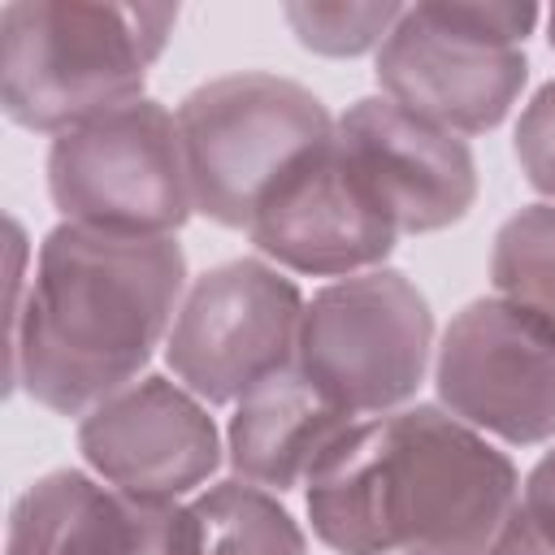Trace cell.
Returning <instances> with one entry per match:
<instances>
[{
  "instance_id": "2",
  "label": "cell",
  "mask_w": 555,
  "mask_h": 555,
  "mask_svg": "<svg viewBox=\"0 0 555 555\" xmlns=\"http://www.w3.org/2000/svg\"><path fill=\"white\" fill-rule=\"evenodd\" d=\"M17 278L9 390L56 416H87L139 382L186 295L178 238H126L61 221L43 234L30 282Z\"/></svg>"
},
{
  "instance_id": "17",
  "label": "cell",
  "mask_w": 555,
  "mask_h": 555,
  "mask_svg": "<svg viewBox=\"0 0 555 555\" xmlns=\"http://www.w3.org/2000/svg\"><path fill=\"white\" fill-rule=\"evenodd\" d=\"M291 35L317 52V56H360L386 43L395 22L403 17V4H321V0H295L282 9Z\"/></svg>"
},
{
  "instance_id": "3",
  "label": "cell",
  "mask_w": 555,
  "mask_h": 555,
  "mask_svg": "<svg viewBox=\"0 0 555 555\" xmlns=\"http://www.w3.org/2000/svg\"><path fill=\"white\" fill-rule=\"evenodd\" d=\"M173 4L13 0L0 9V104L35 134H65L143 100L173 35Z\"/></svg>"
},
{
  "instance_id": "8",
  "label": "cell",
  "mask_w": 555,
  "mask_h": 555,
  "mask_svg": "<svg viewBox=\"0 0 555 555\" xmlns=\"http://www.w3.org/2000/svg\"><path fill=\"white\" fill-rule=\"evenodd\" d=\"M299 286L264 260H225L199 273L165 338L173 377L204 403H238L247 390L295 364Z\"/></svg>"
},
{
  "instance_id": "9",
  "label": "cell",
  "mask_w": 555,
  "mask_h": 555,
  "mask_svg": "<svg viewBox=\"0 0 555 555\" xmlns=\"http://www.w3.org/2000/svg\"><path fill=\"white\" fill-rule=\"evenodd\" d=\"M438 403L507 447L555 438V330L490 295L451 317L434 356Z\"/></svg>"
},
{
  "instance_id": "13",
  "label": "cell",
  "mask_w": 555,
  "mask_h": 555,
  "mask_svg": "<svg viewBox=\"0 0 555 555\" xmlns=\"http://www.w3.org/2000/svg\"><path fill=\"white\" fill-rule=\"evenodd\" d=\"M4 555H195V529L186 503H147L56 468L13 499Z\"/></svg>"
},
{
  "instance_id": "12",
  "label": "cell",
  "mask_w": 555,
  "mask_h": 555,
  "mask_svg": "<svg viewBox=\"0 0 555 555\" xmlns=\"http://www.w3.org/2000/svg\"><path fill=\"white\" fill-rule=\"evenodd\" d=\"M334 139L399 234H434L468 217L477 165L460 134L412 117L386 95H364L334 121Z\"/></svg>"
},
{
  "instance_id": "15",
  "label": "cell",
  "mask_w": 555,
  "mask_h": 555,
  "mask_svg": "<svg viewBox=\"0 0 555 555\" xmlns=\"http://www.w3.org/2000/svg\"><path fill=\"white\" fill-rule=\"evenodd\" d=\"M186 507L195 555H308V538L278 494L243 477L204 486Z\"/></svg>"
},
{
  "instance_id": "14",
  "label": "cell",
  "mask_w": 555,
  "mask_h": 555,
  "mask_svg": "<svg viewBox=\"0 0 555 555\" xmlns=\"http://www.w3.org/2000/svg\"><path fill=\"white\" fill-rule=\"evenodd\" d=\"M351 425L356 416L325 399L299 373V364H291L234 403V416L225 425V455L234 477L286 494L295 486H308L312 468Z\"/></svg>"
},
{
  "instance_id": "16",
  "label": "cell",
  "mask_w": 555,
  "mask_h": 555,
  "mask_svg": "<svg viewBox=\"0 0 555 555\" xmlns=\"http://www.w3.org/2000/svg\"><path fill=\"white\" fill-rule=\"evenodd\" d=\"M490 282L499 299L555 330V204H529L499 225Z\"/></svg>"
},
{
  "instance_id": "20",
  "label": "cell",
  "mask_w": 555,
  "mask_h": 555,
  "mask_svg": "<svg viewBox=\"0 0 555 555\" xmlns=\"http://www.w3.org/2000/svg\"><path fill=\"white\" fill-rule=\"evenodd\" d=\"M546 39H551V48H555V9L546 13Z\"/></svg>"
},
{
  "instance_id": "6",
  "label": "cell",
  "mask_w": 555,
  "mask_h": 555,
  "mask_svg": "<svg viewBox=\"0 0 555 555\" xmlns=\"http://www.w3.org/2000/svg\"><path fill=\"white\" fill-rule=\"evenodd\" d=\"M434 312L399 269H369L321 286L304 304L295 364L343 412H399L425 382Z\"/></svg>"
},
{
  "instance_id": "5",
  "label": "cell",
  "mask_w": 555,
  "mask_h": 555,
  "mask_svg": "<svg viewBox=\"0 0 555 555\" xmlns=\"http://www.w3.org/2000/svg\"><path fill=\"white\" fill-rule=\"evenodd\" d=\"M173 117L195 212L225 230H247L278 178L334 134V117L304 82L264 69L199 82Z\"/></svg>"
},
{
  "instance_id": "19",
  "label": "cell",
  "mask_w": 555,
  "mask_h": 555,
  "mask_svg": "<svg viewBox=\"0 0 555 555\" xmlns=\"http://www.w3.org/2000/svg\"><path fill=\"white\" fill-rule=\"evenodd\" d=\"M512 152H516V160H520L525 182H529L546 204H555V82L538 87L533 100L520 108Z\"/></svg>"
},
{
  "instance_id": "10",
  "label": "cell",
  "mask_w": 555,
  "mask_h": 555,
  "mask_svg": "<svg viewBox=\"0 0 555 555\" xmlns=\"http://www.w3.org/2000/svg\"><path fill=\"white\" fill-rule=\"evenodd\" d=\"M78 451L100 481L147 503L199 494L221 468V434L208 403L160 373L130 382L78 416Z\"/></svg>"
},
{
  "instance_id": "7",
  "label": "cell",
  "mask_w": 555,
  "mask_h": 555,
  "mask_svg": "<svg viewBox=\"0 0 555 555\" xmlns=\"http://www.w3.org/2000/svg\"><path fill=\"white\" fill-rule=\"evenodd\" d=\"M48 195L74 225L173 238L195 212L178 117L143 95L56 134L48 147Z\"/></svg>"
},
{
  "instance_id": "11",
  "label": "cell",
  "mask_w": 555,
  "mask_h": 555,
  "mask_svg": "<svg viewBox=\"0 0 555 555\" xmlns=\"http://www.w3.org/2000/svg\"><path fill=\"white\" fill-rule=\"evenodd\" d=\"M247 238L278 269L304 278H356L382 269L399 230L364 191L338 139L330 134L260 199Z\"/></svg>"
},
{
  "instance_id": "1",
  "label": "cell",
  "mask_w": 555,
  "mask_h": 555,
  "mask_svg": "<svg viewBox=\"0 0 555 555\" xmlns=\"http://www.w3.org/2000/svg\"><path fill=\"white\" fill-rule=\"evenodd\" d=\"M516 499V464L438 403L356 421L304 486L338 555H486Z\"/></svg>"
},
{
  "instance_id": "18",
  "label": "cell",
  "mask_w": 555,
  "mask_h": 555,
  "mask_svg": "<svg viewBox=\"0 0 555 555\" xmlns=\"http://www.w3.org/2000/svg\"><path fill=\"white\" fill-rule=\"evenodd\" d=\"M486 555H555V447L525 473L520 499Z\"/></svg>"
},
{
  "instance_id": "4",
  "label": "cell",
  "mask_w": 555,
  "mask_h": 555,
  "mask_svg": "<svg viewBox=\"0 0 555 555\" xmlns=\"http://www.w3.org/2000/svg\"><path fill=\"white\" fill-rule=\"evenodd\" d=\"M542 22L538 4L429 0L403 4V17L377 48L373 74L386 100L451 134L494 130L529 82L525 39Z\"/></svg>"
}]
</instances>
